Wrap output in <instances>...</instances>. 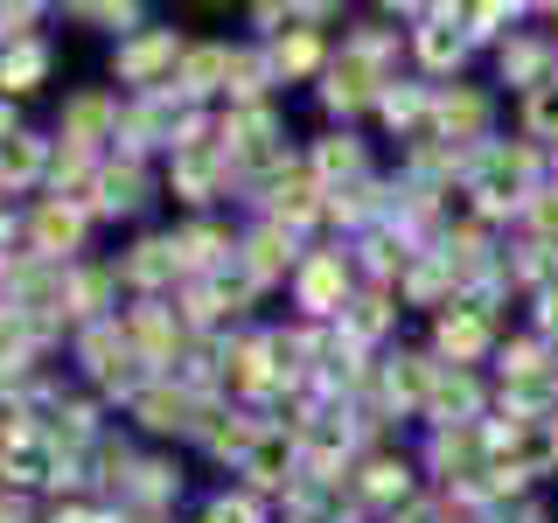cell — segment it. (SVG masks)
<instances>
[{
  "instance_id": "1",
  "label": "cell",
  "mask_w": 558,
  "mask_h": 523,
  "mask_svg": "<svg viewBox=\"0 0 558 523\" xmlns=\"http://www.w3.org/2000/svg\"><path fill=\"white\" fill-rule=\"evenodd\" d=\"M551 182V154L531 147V139H488V147L468 154V174H461V196H468V217L482 223H523L531 196Z\"/></svg>"
},
{
  "instance_id": "2",
  "label": "cell",
  "mask_w": 558,
  "mask_h": 523,
  "mask_svg": "<svg viewBox=\"0 0 558 523\" xmlns=\"http://www.w3.org/2000/svg\"><path fill=\"white\" fill-rule=\"evenodd\" d=\"M363 293V279H356V258L342 252V244H322V252H307V266L293 272V307L307 314L314 328H336L342 321V307Z\"/></svg>"
},
{
  "instance_id": "3",
  "label": "cell",
  "mask_w": 558,
  "mask_h": 523,
  "mask_svg": "<svg viewBox=\"0 0 558 523\" xmlns=\"http://www.w3.org/2000/svg\"><path fill=\"white\" fill-rule=\"evenodd\" d=\"M349 496H356V510H377L391 523L398 510L418 502V461L412 453H363V461L349 467Z\"/></svg>"
},
{
  "instance_id": "4",
  "label": "cell",
  "mask_w": 558,
  "mask_h": 523,
  "mask_svg": "<svg viewBox=\"0 0 558 523\" xmlns=\"http://www.w3.org/2000/svg\"><path fill=\"white\" fill-rule=\"evenodd\" d=\"M433 356L453 363V370H475L482 356H496L502 349V321L488 307H468V301H453L447 314H433Z\"/></svg>"
},
{
  "instance_id": "5",
  "label": "cell",
  "mask_w": 558,
  "mask_h": 523,
  "mask_svg": "<svg viewBox=\"0 0 558 523\" xmlns=\"http://www.w3.org/2000/svg\"><path fill=\"white\" fill-rule=\"evenodd\" d=\"M488 126H496V98H488L482 84H453V92H433V133H426V139L475 154V147H488V139H496Z\"/></svg>"
},
{
  "instance_id": "6",
  "label": "cell",
  "mask_w": 558,
  "mask_h": 523,
  "mask_svg": "<svg viewBox=\"0 0 558 523\" xmlns=\"http://www.w3.org/2000/svg\"><path fill=\"white\" fill-rule=\"evenodd\" d=\"M468 8H426L412 22V63L426 70V77H453V70L468 63Z\"/></svg>"
},
{
  "instance_id": "7",
  "label": "cell",
  "mask_w": 558,
  "mask_h": 523,
  "mask_svg": "<svg viewBox=\"0 0 558 523\" xmlns=\"http://www.w3.org/2000/svg\"><path fill=\"white\" fill-rule=\"evenodd\" d=\"M558 77V28H517L510 42L496 49V84H510V92H537V84Z\"/></svg>"
},
{
  "instance_id": "8",
  "label": "cell",
  "mask_w": 558,
  "mask_h": 523,
  "mask_svg": "<svg viewBox=\"0 0 558 523\" xmlns=\"http://www.w3.org/2000/svg\"><path fill=\"white\" fill-rule=\"evenodd\" d=\"M426 426H482V418H496V391L475 377V370H453V363H440V384H433L426 398Z\"/></svg>"
},
{
  "instance_id": "9",
  "label": "cell",
  "mask_w": 558,
  "mask_h": 523,
  "mask_svg": "<svg viewBox=\"0 0 558 523\" xmlns=\"http://www.w3.org/2000/svg\"><path fill=\"white\" fill-rule=\"evenodd\" d=\"M238 475H244L252 496H266V488H272V496H287V488L301 482V440H293L287 426H266V433H258V447L238 461Z\"/></svg>"
},
{
  "instance_id": "10",
  "label": "cell",
  "mask_w": 558,
  "mask_h": 523,
  "mask_svg": "<svg viewBox=\"0 0 558 523\" xmlns=\"http://www.w3.org/2000/svg\"><path fill=\"white\" fill-rule=\"evenodd\" d=\"M238 266L258 279V287H272V279H293L307 266L301 252V231H287V223H258V231L238 238Z\"/></svg>"
},
{
  "instance_id": "11",
  "label": "cell",
  "mask_w": 558,
  "mask_h": 523,
  "mask_svg": "<svg viewBox=\"0 0 558 523\" xmlns=\"http://www.w3.org/2000/svg\"><path fill=\"white\" fill-rule=\"evenodd\" d=\"M182 57H189V42H182L174 28H133V42L112 57V70H119L126 84H147V92H161V70H174Z\"/></svg>"
},
{
  "instance_id": "12",
  "label": "cell",
  "mask_w": 558,
  "mask_h": 523,
  "mask_svg": "<svg viewBox=\"0 0 558 523\" xmlns=\"http://www.w3.org/2000/svg\"><path fill=\"white\" fill-rule=\"evenodd\" d=\"M133 418L147 433H196V418H203V398L189 391V384H168V377H154V384H140V398H133Z\"/></svg>"
},
{
  "instance_id": "13",
  "label": "cell",
  "mask_w": 558,
  "mask_h": 523,
  "mask_svg": "<svg viewBox=\"0 0 558 523\" xmlns=\"http://www.w3.org/2000/svg\"><path fill=\"white\" fill-rule=\"evenodd\" d=\"M307 168H314V182L322 188H349V182H371V147H363L356 133H322L307 147Z\"/></svg>"
},
{
  "instance_id": "14",
  "label": "cell",
  "mask_w": 558,
  "mask_h": 523,
  "mask_svg": "<svg viewBox=\"0 0 558 523\" xmlns=\"http://www.w3.org/2000/svg\"><path fill=\"white\" fill-rule=\"evenodd\" d=\"M391 321H398V293H391V287H363L356 301L342 307L336 336H342V342H356L363 356H371V349H377L384 336H391Z\"/></svg>"
},
{
  "instance_id": "15",
  "label": "cell",
  "mask_w": 558,
  "mask_h": 523,
  "mask_svg": "<svg viewBox=\"0 0 558 523\" xmlns=\"http://www.w3.org/2000/svg\"><path fill=\"white\" fill-rule=\"evenodd\" d=\"M266 57H272V77H322V70H328L322 28H287V35L266 49Z\"/></svg>"
},
{
  "instance_id": "16",
  "label": "cell",
  "mask_w": 558,
  "mask_h": 523,
  "mask_svg": "<svg viewBox=\"0 0 558 523\" xmlns=\"http://www.w3.org/2000/svg\"><path fill=\"white\" fill-rule=\"evenodd\" d=\"M531 22V8H523V0H475V8H468V42H510V35Z\"/></svg>"
},
{
  "instance_id": "17",
  "label": "cell",
  "mask_w": 558,
  "mask_h": 523,
  "mask_svg": "<svg viewBox=\"0 0 558 523\" xmlns=\"http://www.w3.org/2000/svg\"><path fill=\"white\" fill-rule=\"evenodd\" d=\"M517 126H523V139H531V147H545V154L558 147V77L517 98Z\"/></svg>"
},
{
  "instance_id": "18",
  "label": "cell",
  "mask_w": 558,
  "mask_h": 523,
  "mask_svg": "<svg viewBox=\"0 0 558 523\" xmlns=\"http://www.w3.org/2000/svg\"><path fill=\"white\" fill-rule=\"evenodd\" d=\"M133 279V287H161L168 272H182V238H147V244H133V258L119 266Z\"/></svg>"
},
{
  "instance_id": "19",
  "label": "cell",
  "mask_w": 558,
  "mask_h": 523,
  "mask_svg": "<svg viewBox=\"0 0 558 523\" xmlns=\"http://www.w3.org/2000/svg\"><path fill=\"white\" fill-rule=\"evenodd\" d=\"M147 203V174H140V161L126 154L112 174H105V188H98V209H112V217H133V209Z\"/></svg>"
},
{
  "instance_id": "20",
  "label": "cell",
  "mask_w": 558,
  "mask_h": 523,
  "mask_svg": "<svg viewBox=\"0 0 558 523\" xmlns=\"http://www.w3.org/2000/svg\"><path fill=\"white\" fill-rule=\"evenodd\" d=\"M43 77H49V49L43 42H14L8 57H0V92H35Z\"/></svg>"
},
{
  "instance_id": "21",
  "label": "cell",
  "mask_w": 558,
  "mask_h": 523,
  "mask_svg": "<svg viewBox=\"0 0 558 523\" xmlns=\"http://www.w3.org/2000/svg\"><path fill=\"white\" fill-rule=\"evenodd\" d=\"M35 238H43V252H70V244L84 238V217H77L70 203H57V196H49L43 209H35Z\"/></svg>"
},
{
  "instance_id": "22",
  "label": "cell",
  "mask_w": 558,
  "mask_h": 523,
  "mask_svg": "<svg viewBox=\"0 0 558 523\" xmlns=\"http://www.w3.org/2000/svg\"><path fill=\"white\" fill-rule=\"evenodd\" d=\"M35 168H43V139H28V133H8V139H0V182H8V188L35 182Z\"/></svg>"
},
{
  "instance_id": "23",
  "label": "cell",
  "mask_w": 558,
  "mask_h": 523,
  "mask_svg": "<svg viewBox=\"0 0 558 523\" xmlns=\"http://www.w3.org/2000/svg\"><path fill=\"white\" fill-rule=\"evenodd\" d=\"M523 238L558 244V182H545V188L531 196V209H523Z\"/></svg>"
},
{
  "instance_id": "24",
  "label": "cell",
  "mask_w": 558,
  "mask_h": 523,
  "mask_svg": "<svg viewBox=\"0 0 558 523\" xmlns=\"http://www.w3.org/2000/svg\"><path fill=\"white\" fill-rule=\"evenodd\" d=\"M531 336L545 342V356H551V370H558V314H537V321H531Z\"/></svg>"
},
{
  "instance_id": "25",
  "label": "cell",
  "mask_w": 558,
  "mask_h": 523,
  "mask_svg": "<svg viewBox=\"0 0 558 523\" xmlns=\"http://www.w3.org/2000/svg\"><path fill=\"white\" fill-rule=\"evenodd\" d=\"M551 182H558V147H551Z\"/></svg>"
},
{
  "instance_id": "26",
  "label": "cell",
  "mask_w": 558,
  "mask_h": 523,
  "mask_svg": "<svg viewBox=\"0 0 558 523\" xmlns=\"http://www.w3.org/2000/svg\"><path fill=\"white\" fill-rule=\"evenodd\" d=\"M545 14H551V22H558V8H545Z\"/></svg>"
}]
</instances>
